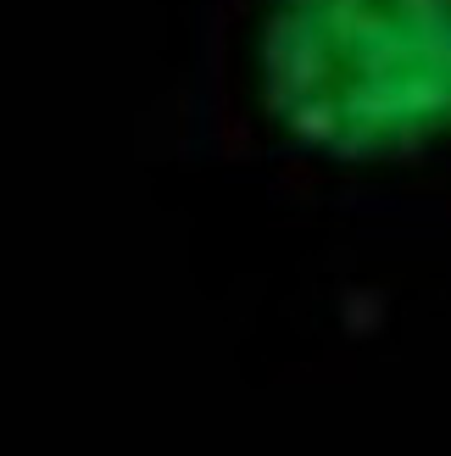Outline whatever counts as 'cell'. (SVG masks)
<instances>
[{"instance_id":"cell-1","label":"cell","mask_w":451,"mask_h":456,"mask_svg":"<svg viewBox=\"0 0 451 456\" xmlns=\"http://www.w3.org/2000/svg\"><path fill=\"white\" fill-rule=\"evenodd\" d=\"M267 95L340 145L451 123V0H274Z\"/></svg>"}]
</instances>
